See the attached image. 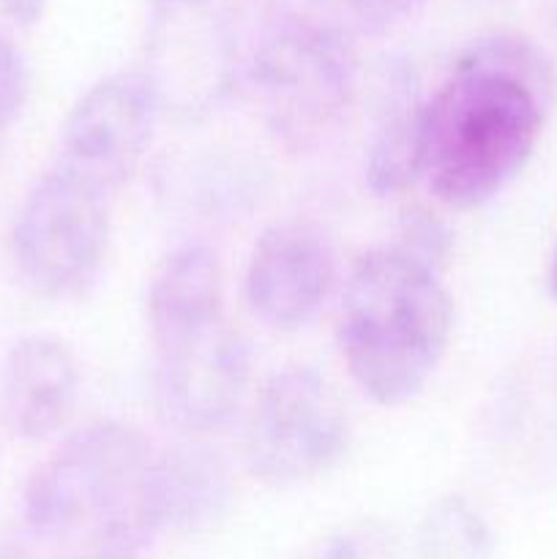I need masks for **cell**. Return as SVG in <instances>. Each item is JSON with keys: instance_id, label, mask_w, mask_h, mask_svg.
<instances>
[{"instance_id": "6da1fadb", "label": "cell", "mask_w": 557, "mask_h": 559, "mask_svg": "<svg viewBox=\"0 0 557 559\" xmlns=\"http://www.w3.org/2000/svg\"><path fill=\"white\" fill-rule=\"evenodd\" d=\"M156 448L120 420L66 437L22 489L25 527L63 559H137L158 533Z\"/></svg>"}, {"instance_id": "7a4b0ae2", "label": "cell", "mask_w": 557, "mask_h": 559, "mask_svg": "<svg viewBox=\"0 0 557 559\" xmlns=\"http://www.w3.org/2000/svg\"><path fill=\"white\" fill-rule=\"evenodd\" d=\"M552 98L511 71L459 55L424 104L420 178L431 194L457 211L495 200L533 156Z\"/></svg>"}, {"instance_id": "3957f363", "label": "cell", "mask_w": 557, "mask_h": 559, "mask_svg": "<svg viewBox=\"0 0 557 559\" xmlns=\"http://www.w3.org/2000/svg\"><path fill=\"white\" fill-rule=\"evenodd\" d=\"M453 331V304L440 271L396 243L360 257L339 314V347L360 391L396 407L424 391Z\"/></svg>"}, {"instance_id": "277c9868", "label": "cell", "mask_w": 557, "mask_h": 559, "mask_svg": "<svg viewBox=\"0 0 557 559\" xmlns=\"http://www.w3.org/2000/svg\"><path fill=\"white\" fill-rule=\"evenodd\" d=\"M246 80L273 136L293 151H309L355 102L358 58L349 31L315 11H287L260 36Z\"/></svg>"}, {"instance_id": "5b68a950", "label": "cell", "mask_w": 557, "mask_h": 559, "mask_svg": "<svg viewBox=\"0 0 557 559\" xmlns=\"http://www.w3.org/2000/svg\"><path fill=\"white\" fill-rule=\"evenodd\" d=\"M109 194L66 164L44 173L14 222V262L22 282L47 300L87 295L109 246Z\"/></svg>"}, {"instance_id": "8992f818", "label": "cell", "mask_w": 557, "mask_h": 559, "mask_svg": "<svg viewBox=\"0 0 557 559\" xmlns=\"http://www.w3.org/2000/svg\"><path fill=\"white\" fill-rule=\"evenodd\" d=\"M153 393L162 418L183 435H211L238 409L249 382V349L222 309L147 320Z\"/></svg>"}, {"instance_id": "52a82bcc", "label": "cell", "mask_w": 557, "mask_h": 559, "mask_svg": "<svg viewBox=\"0 0 557 559\" xmlns=\"http://www.w3.org/2000/svg\"><path fill=\"white\" fill-rule=\"evenodd\" d=\"M349 445V418L336 388L293 366L262 385L246 429V464L271 486H298L336 467Z\"/></svg>"}, {"instance_id": "ba28073f", "label": "cell", "mask_w": 557, "mask_h": 559, "mask_svg": "<svg viewBox=\"0 0 557 559\" xmlns=\"http://www.w3.org/2000/svg\"><path fill=\"white\" fill-rule=\"evenodd\" d=\"M158 104L162 93L147 71L102 76L66 115L60 164L115 194L151 147L162 109Z\"/></svg>"}, {"instance_id": "9c48e42d", "label": "cell", "mask_w": 557, "mask_h": 559, "mask_svg": "<svg viewBox=\"0 0 557 559\" xmlns=\"http://www.w3.org/2000/svg\"><path fill=\"white\" fill-rule=\"evenodd\" d=\"M336 282V257L320 229L300 222L271 224L246 265V300L276 331L309 325Z\"/></svg>"}, {"instance_id": "30bf717a", "label": "cell", "mask_w": 557, "mask_h": 559, "mask_svg": "<svg viewBox=\"0 0 557 559\" xmlns=\"http://www.w3.org/2000/svg\"><path fill=\"white\" fill-rule=\"evenodd\" d=\"M80 396V364L60 338L47 333L11 344L3 364L0 402L11 435L38 442L63 429Z\"/></svg>"}, {"instance_id": "8fae6325", "label": "cell", "mask_w": 557, "mask_h": 559, "mask_svg": "<svg viewBox=\"0 0 557 559\" xmlns=\"http://www.w3.org/2000/svg\"><path fill=\"white\" fill-rule=\"evenodd\" d=\"M424 104L413 69L404 63L388 66L377 87L366 142V183L377 197L402 194L420 178Z\"/></svg>"}, {"instance_id": "7c38bea8", "label": "cell", "mask_w": 557, "mask_h": 559, "mask_svg": "<svg viewBox=\"0 0 557 559\" xmlns=\"http://www.w3.org/2000/svg\"><path fill=\"white\" fill-rule=\"evenodd\" d=\"M153 506L158 533H200L222 522L233 506V478L211 448L186 445L156 451Z\"/></svg>"}, {"instance_id": "4fadbf2b", "label": "cell", "mask_w": 557, "mask_h": 559, "mask_svg": "<svg viewBox=\"0 0 557 559\" xmlns=\"http://www.w3.org/2000/svg\"><path fill=\"white\" fill-rule=\"evenodd\" d=\"M489 546L484 522L462 500H448L431 513L424 533L429 559H478Z\"/></svg>"}, {"instance_id": "5bb4252c", "label": "cell", "mask_w": 557, "mask_h": 559, "mask_svg": "<svg viewBox=\"0 0 557 559\" xmlns=\"http://www.w3.org/2000/svg\"><path fill=\"white\" fill-rule=\"evenodd\" d=\"M298 9L333 20L344 31L364 33V36H382L393 27L413 20L426 0H295Z\"/></svg>"}, {"instance_id": "9a60e30c", "label": "cell", "mask_w": 557, "mask_h": 559, "mask_svg": "<svg viewBox=\"0 0 557 559\" xmlns=\"http://www.w3.org/2000/svg\"><path fill=\"white\" fill-rule=\"evenodd\" d=\"M396 246L413 254L415 260L426 262V265L442 273L448 249H451V235H448L446 224L435 218V213L424 211V207H410V211H404L402 222H399Z\"/></svg>"}, {"instance_id": "2e32d148", "label": "cell", "mask_w": 557, "mask_h": 559, "mask_svg": "<svg viewBox=\"0 0 557 559\" xmlns=\"http://www.w3.org/2000/svg\"><path fill=\"white\" fill-rule=\"evenodd\" d=\"M31 93V71L22 49L0 33V131L22 115Z\"/></svg>"}, {"instance_id": "e0dca14e", "label": "cell", "mask_w": 557, "mask_h": 559, "mask_svg": "<svg viewBox=\"0 0 557 559\" xmlns=\"http://www.w3.org/2000/svg\"><path fill=\"white\" fill-rule=\"evenodd\" d=\"M0 9L5 16L16 22V25H36L42 20L47 0H0Z\"/></svg>"}, {"instance_id": "ac0fdd59", "label": "cell", "mask_w": 557, "mask_h": 559, "mask_svg": "<svg viewBox=\"0 0 557 559\" xmlns=\"http://www.w3.org/2000/svg\"><path fill=\"white\" fill-rule=\"evenodd\" d=\"M320 559H360V549L353 538H333Z\"/></svg>"}, {"instance_id": "d6986e66", "label": "cell", "mask_w": 557, "mask_h": 559, "mask_svg": "<svg viewBox=\"0 0 557 559\" xmlns=\"http://www.w3.org/2000/svg\"><path fill=\"white\" fill-rule=\"evenodd\" d=\"M202 3H205V0H153V5H156V9L162 11L164 16H169V14H178V11L200 9Z\"/></svg>"}, {"instance_id": "ffe728a7", "label": "cell", "mask_w": 557, "mask_h": 559, "mask_svg": "<svg viewBox=\"0 0 557 559\" xmlns=\"http://www.w3.org/2000/svg\"><path fill=\"white\" fill-rule=\"evenodd\" d=\"M549 293L557 298V246H555V254H552V267H549Z\"/></svg>"}, {"instance_id": "44dd1931", "label": "cell", "mask_w": 557, "mask_h": 559, "mask_svg": "<svg viewBox=\"0 0 557 559\" xmlns=\"http://www.w3.org/2000/svg\"><path fill=\"white\" fill-rule=\"evenodd\" d=\"M552 22L557 25V0H552Z\"/></svg>"}]
</instances>
